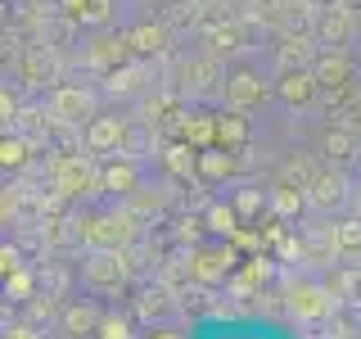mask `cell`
<instances>
[{
    "instance_id": "obj_1",
    "label": "cell",
    "mask_w": 361,
    "mask_h": 339,
    "mask_svg": "<svg viewBox=\"0 0 361 339\" xmlns=\"http://www.w3.org/2000/svg\"><path fill=\"white\" fill-rule=\"evenodd\" d=\"M82 276H86V285H95V290H122L127 276H131V263H127L122 249H95L82 263Z\"/></svg>"
},
{
    "instance_id": "obj_2",
    "label": "cell",
    "mask_w": 361,
    "mask_h": 339,
    "mask_svg": "<svg viewBox=\"0 0 361 339\" xmlns=\"http://www.w3.org/2000/svg\"><path fill=\"white\" fill-rule=\"evenodd\" d=\"M180 90L185 95H212V90H226V68L217 54H190L180 64Z\"/></svg>"
},
{
    "instance_id": "obj_3",
    "label": "cell",
    "mask_w": 361,
    "mask_h": 339,
    "mask_svg": "<svg viewBox=\"0 0 361 339\" xmlns=\"http://www.w3.org/2000/svg\"><path fill=\"white\" fill-rule=\"evenodd\" d=\"M135 235V226H131V218L127 213H113V218H90V222H82V240L90 244V249H122Z\"/></svg>"
},
{
    "instance_id": "obj_4",
    "label": "cell",
    "mask_w": 361,
    "mask_h": 339,
    "mask_svg": "<svg viewBox=\"0 0 361 339\" xmlns=\"http://www.w3.org/2000/svg\"><path fill=\"white\" fill-rule=\"evenodd\" d=\"M86 145L99 154H113L127 145V118H118V113H95L86 127Z\"/></svg>"
},
{
    "instance_id": "obj_5",
    "label": "cell",
    "mask_w": 361,
    "mask_h": 339,
    "mask_svg": "<svg viewBox=\"0 0 361 339\" xmlns=\"http://www.w3.org/2000/svg\"><path fill=\"white\" fill-rule=\"evenodd\" d=\"M321 90V82H316V73L312 68H285L280 73V82H276V95L285 100L289 109H302V105H312V95Z\"/></svg>"
},
{
    "instance_id": "obj_6",
    "label": "cell",
    "mask_w": 361,
    "mask_h": 339,
    "mask_svg": "<svg viewBox=\"0 0 361 339\" xmlns=\"http://www.w3.org/2000/svg\"><path fill=\"white\" fill-rule=\"evenodd\" d=\"M50 113L59 122H82V118H95V100L82 86H59L50 95Z\"/></svg>"
},
{
    "instance_id": "obj_7",
    "label": "cell",
    "mask_w": 361,
    "mask_h": 339,
    "mask_svg": "<svg viewBox=\"0 0 361 339\" xmlns=\"http://www.w3.org/2000/svg\"><path fill=\"white\" fill-rule=\"evenodd\" d=\"M312 73H316V82H321L325 90H343V86H353V73H357V64L348 59L343 50H325L321 59L312 64Z\"/></svg>"
},
{
    "instance_id": "obj_8",
    "label": "cell",
    "mask_w": 361,
    "mask_h": 339,
    "mask_svg": "<svg viewBox=\"0 0 361 339\" xmlns=\"http://www.w3.org/2000/svg\"><path fill=\"white\" fill-rule=\"evenodd\" d=\"M90 186H99V172L82 158H63L59 167H54V190L59 195H86Z\"/></svg>"
},
{
    "instance_id": "obj_9",
    "label": "cell",
    "mask_w": 361,
    "mask_h": 339,
    "mask_svg": "<svg viewBox=\"0 0 361 339\" xmlns=\"http://www.w3.org/2000/svg\"><path fill=\"white\" fill-rule=\"evenodd\" d=\"M226 105H231V109L262 105V77H257L253 68H235V73L226 77Z\"/></svg>"
},
{
    "instance_id": "obj_10",
    "label": "cell",
    "mask_w": 361,
    "mask_h": 339,
    "mask_svg": "<svg viewBox=\"0 0 361 339\" xmlns=\"http://www.w3.org/2000/svg\"><path fill=\"white\" fill-rule=\"evenodd\" d=\"M316 37L325 45H343L348 37H357V18L348 14L343 5H330V9H321V18H316Z\"/></svg>"
},
{
    "instance_id": "obj_11",
    "label": "cell",
    "mask_w": 361,
    "mask_h": 339,
    "mask_svg": "<svg viewBox=\"0 0 361 339\" xmlns=\"http://www.w3.org/2000/svg\"><path fill=\"white\" fill-rule=\"evenodd\" d=\"M231 263H235V254H231L226 244H217V249H199L195 263H190V276L203 280V285H212V280H221L226 271H231Z\"/></svg>"
},
{
    "instance_id": "obj_12",
    "label": "cell",
    "mask_w": 361,
    "mask_h": 339,
    "mask_svg": "<svg viewBox=\"0 0 361 339\" xmlns=\"http://www.w3.org/2000/svg\"><path fill=\"white\" fill-rule=\"evenodd\" d=\"M99 190H109V195H131V190H140V167L127 163V158L99 167Z\"/></svg>"
},
{
    "instance_id": "obj_13",
    "label": "cell",
    "mask_w": 361,
    "mask_h": 339,
    "mask_svg": "<svg viewBox=\"0 0 361 339\" xmlns=\"http://www.w3.org/2000/svg\"><path fill=\"white\" fill-rule=\"evenodd\" d=\"M343 195H348L343 172H321V177H312V186H307V199L316 208H334V203H343Z\"/></svg>"
},
{
    "instance_id": "obj_14",
    "label": "cell",
    "mask_w": 361,
    "mask_h": 339,
    "mask_svg": "<svg viewBox=\"0 0 361 339\" xmlns=\"http://www.w3.org/2000/svg\"><path fill=\"white\" fill-rule=\"evenodd\" d=\"M325 158L330 163H348L353 154H361V141H357V127H348V122H338V127H330L325 131Z\"/></svg>"
},
{
    "instance_id": "obj_15",
    "label": "cell",
    "mask_w": 361,
    "mask_h": 339,
    "mask_svg": "<svg viewBox=\"0 0 361 339\" xmlns=\"http://www.w3.org/2000/svg\"><path fill=\"white\" fill-rule=\"evenodd\" d=\"M127 37H131V50H135V54H163L167 45H172L167 23H140V28H131Z\"/></svg>"
},
{
    "instance_id": "obj_16",
    "label": "cell",
    "mask_w": 361,
    "mask_h": 339,
    "mask_svg": "<svg viewBox=\"0 0 361 339\" xmlns=\"http://www.w3.org/2000/svg\"><path fill=\"white\" fill-rule=\"evenodd\" d=\"M127 50H131V37H99L95 45H90L86 59L95 68H122L127 64Z\"/></svg>"
},
{
    "instance_id": "obj_17",
    "label": "cell",
    "mask_w": 361,
    "mask_h": 339,
    "mask_svg": "<svg viewBox=\"0 0 361 339\" xmlns=\"http://www.w3.org/2000/svg\"><path fill=\"white\" fill-rule=\"evenodd\" d=\"M289 308L298 316H325L330 312V294H325L321 285H293L289 290Z\"/></svg>"
},
{
    "instance_id": "obj_18",
    "label": "cell",
    "mask_w": 361,
    "mask_h": 339,
    "mask_svg": "<svg viewBox=\"0 0 361 339\" xmlns=\"http://www.w3.org/2000/svg\"><path fill=\"white\" fill-rule=\"evenodd\" d=\"M99 308H90V303H73V308H63V331L73 335V339H82V335H99Z\"/></svg>"
},
{
    "instance_id": "obj_19",
    "label": "cell",
    "mask_w": 361,
    "mask_h": 339,
    "mask_svg": "<svg viewBox=\"0 0 361 339\" xmlns=\"http://www.w3.org/2000/svg\"><path fill=\"white\" fill-rule=\"evenodd\" d=\"M145 82H149V68H145V64H122V68H113L109 90H113V95H140Z\"/></svg>"
},
{
    "instance_id": "obj_20",
    "label": "cell",
    "mask_w": 361,
    "mask_h": 339,
    "mask_svg": "<svg viewBox=\"0 0 361 339\" xmlns=\"http://www.w3.org/2000/svg\"><path fill=\"white\" fill-rule=\"evenodd\" d=\"M217 141L226 145V150H240V145L248 141V122H244V109H231L217 118Z\"/></svg>"
},
{
    "instance_id": "obj_21",
    "label": "cell",
    "mask_w": 361,
    "mask_h": 339,
    "mask_svg": "<svg viewBox=\"0 0 361 339\" xmlns=\"http://www.w3.org/2000/svg\"><path fill=\"white\" fill-rule=\"evenodd\" d=\"M231 154L226 150H199V158H195V172L203 177V181H221V177H231Z\"/></svg>"
},
{
    "instance_id": "obj_22",
    "label": "cell",
    "mask_w": 361,
    "mask_h": 339,
    "mask_svg": "<svg viewBox=\"0 0 361 339\" xmlns=\"http://www.w3.org/2000/svg\"><path fill=\"white\" fill-rule=\"evenodd\" d=\"M180 136H185L190 145H199V150H208V141L217 136V118H190L185 127H180Z\"/></svg>"
},
{
    "instance_id": "obj_23",
    "label": "cell",
    "mask_w": 361,
    "mask_h": 339,
    "mask_svg": "<svg viewBox=\"0 0 361 339\" xmlns=\"http://www.w3.org/2000/svg\"><path fill=\"white\" fill-rule=\"evenodd\" d=\"M140 312L149 316V321H154V316H167V312H172V290H167V285L149 290V294L140 299Z\"/></svg>"
},
{
    "instance_id": "obj_24",
    "label": "cell",
    "mask_w": 361,
    "mask_h": 339,
    "mask_svg": "<svg viewBox=\"0 0 361 339\" xmlns=\"http://www.w3.org/2000/svg\"><path fill=\"white\" fill-rule=\"evenodd\" d=\"M334 249L338 254H361V222H338L334 226Z\"/></svg>"
},
{
    "instance_id": "obj_25",
    "label": "cell",
    "mask_w": 361,
    "mask_h": 339,
    "mask_svg": "<svg viewBox=\"0 0 361 339\" xmlns=\"http://www.w3.org/2000/svg\"><path fill=\"white\" fill-rule=\"evenodd\" d=\"M244 5H248V18H280V14H285V9H289V0H244Z\"/></svg>"
},
{
    "instance_id": "obj_26",
    "label": "cell",
    "mask_w": 361,
    "mask_h": 339,
    "mask_svg": "<svg viewBox=\"0 0 361 339\" xmlns=\"http://www.w3.org/2000/svg\"><path fill=\"white\" fill-rule=\"evenodd\" d=\"M208 222H212V231H235V222H240V208H226V203H212L208 208Z\"/></svg>"
},
{
    "instance_id": "obj_27",
    "label": "cell",
    "mask_w": 361,
    "mask_h": 339,
    "mask_svg": "<svg viewBox=\"0 0 361 339\" xmlns=\"http://www.w3.org/2000/svg\"><path fill=\"white\" fill-rule=\"evenodd\" d=\"M23 158H27V145H23L18 136H5V145H0V163H5V167H23Z\"/></svg>"
},
{
    "instance_id": "obj_28",
    "label": "cell",
    "mask_w": 361,
    "mask_h": 339,
    "mask_svg": "<svg viewBox=\"0 0 361 339\" xmlns=\"http://www.w3.org/2000/svg\"><path fill=\"white\" fill-rule=\"evenodd\" d=\"M271 203H276L280 213H298L302 208V195H298V186H280L276 195H271Z\"/></svg>"
},
{
    "instance_id": "obj_29",
    "label": "cell",
    "mask_w": 361,
    "mask_h": 339,
    "mask_svg": "<svg viewBox=\"0 0 361 339\" xmlns=\"http://www.w3.org/2000/svg\"><path fill=\"white\" fill-rule=\"evenodd\" d=\"M235 208H240V218H253V213L262 208V195H257V190H240V195H235Z\"/></svg>"
},
{
    "instance_id": "obj_30",
    "label": "cell",
    "mask_w": 361,
    "mask_h": 339,
    "mask_svg": "<svg viewBox=\"0 0 361 339\" xmlns=\"http://www.w3.org/2000/svg\"><path fill=\"white\" fill-rule=\"evenodd\" d=\"M109 14H113V0H86V9H82L86 23H104Z\"/></svg>"
},
{
    "instance_id": "obj_31",
    "label": "cell",
    "mask_w": 361,
    "mask_h": 339,
    "mask_svg": "<svg viewBox=\"0 0 361 339\" xmlns=\"http://www.w3.org/2000/svg\"><path fill=\"white\" fill-rule=\"evenodd\" d=\"M99 339H127V321L122 316H104L99 321Z\"/></svg>"
},
{
    "instance_id": "obj_32",
    "label": "cell",
    "mask_w": 361,
    "mask_h": 339,
    "mask_svg": "<svg viewBox=\"0 0 361 339\" xmlns=\"http://www.w3.org/2000/svg\"><path fill=\"white\" fill-rule=\"evenodd\" d=\"M0 263H5V276H14V271H18V254H14V249H5V254H0Z\"/></svg>"
},
{
    "instance_id": "obj_33",
    "label": "cell",
    "mask_w": 361,
    "mask_h": 339,
    "mask_svg": "<svg viewBox=\"0 0 361 339\" xmlns=\"http://www.w3.org/2000/svg\"><path fill=\"white\" fill-rule=\"evenodd\" d=\"M145 339H180V335L167 331V326H149V335H145Z\"/></svg>"
},
{
    "instance_id": "obj_34",
    "label": "cell",
    "mask_w": 361,
    "mask_h": 339,
    "mask_svg": "<svg viewBox=\"0 0 361 339\" xmlns=\"http://www.w3.org/2000/svg\"><path fill=\"white\" fill-rule=\"evenodd\" d=\"M357 41H361V18H357Z\"/></svg>"
}]
</instances>
